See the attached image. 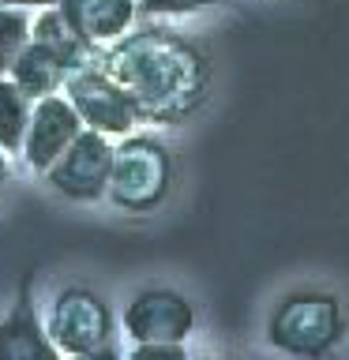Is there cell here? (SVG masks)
<instances>
[{"instance_id":"cell-12","label":"cell","mask_w":349,"mask_h":360,"mask_svg":"<svg viewBox=\"0 0 349 360\" xmlns=\"http://www.w3.org/2000/svg\"><path fill=\"white\" fill-rule=\"evenodd\" d=\"M30 38H34V41H42L45 49H53L68 68H72V72H75V68L94 64V56H98L94 49H87V45L75 38V30L68 27L64 15H61L56 8H42L38 15L30 19Z\"/></svg>"},{"instance_id":"cell-2","label":"cell","mask_w":349,"mask_h":360,"mask_svg":"<svg viewBox=\"0 0 349 360\" xmlns=\"http://www.w3.org/2000/svg\"><path fill=\"white\" fill-rule=\"evenodd\" d=\"M267 338L278 353L297 360H323L331 356L338 342L345 338V308L334 292L304 289L289 292L286 300L270 311Z\"/></svg>"},{"instance_id":"cell-5","label":"cell","mask_w":349,"mask_h":360,"mask_svg":"<svg viewBox=\"0 0 349 360\" xmlns=\"http://www.w3.org/2000/svg\"><path fill=\"white\" fill-rule=\"evenodd\" d=\"M45 334L61 356L113 342V311L109 304L87 285H68L53 297L45 315Z\"/></svg>"},{"instance_id":"cell-1","label":"cell","mask_w":349,"mask_h":360,"mask_svg":"<svg viewBox=\"0 0 349 360\" xmlns=\"http://www.w3.org/2000/svg\"><path fill=\"white\" fill-rule=\"evenodd\" d=\"M109 79L128 90L143 120L184 124L210 94V56L199 41L165 27L128 30L94 56Z\"/></svg>"},{"instance_id":"cell-14","label":"cell","mask_w":349,"mask_h":360,"mask_svg":"<svg viewBox=\"0 0 349 360\" xmlns=\"http://www.w3.org/2000/svg\"><path fill=\"white\" fill-rule=\"evenodd\" d=\"M30 41V11L0 4V75H8L11 60Z\"/></svg>"},{"instance_id":"cell-18","label":"cell","mask_w":349,"mask_h":360,"mask_svg":"<svg viewBox=\"0 0 349 360\" xmlns=\"http://www.w3.org/2000/svg\"><path fill=\"white\" fill-rule=\"evenodd\" d=\"M0 4H8V8H27V11L38 8V11H42V8H56L61 0H0Z\"/></svg>"},{"instance_id":"cell-19","label":"cell","mask_w":349,"mask_h":360,"mask_svg":"<svg viewBox=\"0 0 349 360\" xmlns=\"http://www.w3.org/2000/svg\"><path fill=\"white\" fill-rule=\"evenodd\" d=\"M4 184H8V154L0 150V188H4Z\"/></svg>"},{"instance_id":"cell-3","label":"cell","mask_w":349,"mask_h":360,"mask_svg":"<svg viewBox=\"0 0 349 360\" xmlns=\"http://www.w3.org/2000/svg\"><path fill=\"white\" fill-rule=\"evenodd\" d=\"M169 188H173V154L165 143L151 135H124L113 143V169H109V191L106 195L120 210L146 214L162 207Z\"/></svg>"},{"instance_id":"cell-16","label":"cell","mask_w":349,"mask_h":360,"mask_svg":"<svg viewBox=\"0 0 349 360\" xmlns=\"http://www.w3.org/2000/svg\"><path fill=\"white\" fill-rule=\"evenodd\" d=\"M214 0H135L139 15H191V11L210 8Z\"/></svg>"},{"instance_id":"cell-9","label":"cell","mask_w":349,"mask_h":360,"mask_svg":"<svg viewBox=\"0 0 349 360\" xmlns=\"http://www.w3.org/2000/svg\"><path fill=\"white\" fill-rule=\"evenodd\" d=\"M56 11L75 30V38L94 53L117 41L120 34H128L135 27V15H139L135 0H61Z\"/></svg>"},{"instance_id":"cell-10","label":"cell","mask_w":349,"mask_h":360,"mask_svg":"<svg viewBox=\"0 0 349 360\" xmlns=\"http://www.w3.org/2000/svg\"><path fill=\"white\" fill-rule=\"evenodd\" d=\"M0 360H64L49 342L30 297V278H23L11 311L0 319Z\"/></svg>"},{"instance_id":"cell-6","label":"cell","mask_w":349,"mask_h":360,"mask_svg":"<svg viewBox=\"0 0 349 360\" xmlns=\"http://www.w3.org/2000/svg\"><path fill=\"white\" fill-rule=\"evenodd\" d=\"M109 169H113V139L83 128L42 176L56 195L72 202H94L109 191Z\"/></svg>"},{"instance_id":"cell-15","label":"cell","mask_w":349,"mask_h":360,"mask_svg":"<svg viewBox=\"0 0 349 360\" xmlns=\"http://www.w3.org/2000/svg\"><path fill=\"white\" fill-rule=\"evenodd\" d=\"M124 360H191L184 342H132Z\"/></svg>"},{"instance_id":"cell-13","label":"cell","mask_w":349,"mask_h":360,"mask_svg":"<svg viewBox=\"0 0 349 360\" xmlns=\"http://www.w3.org/2000/svg\"><path fill=\"white\" fill-rule=\"evenodd\" d=\"M27 117H30V101L19 94L8 75H0V150L4 154H19Z\"/></svg>"},{"instance_id":"cell-4","label":"cell","mask_w":349,"mask_h":360,"mask_svg":"<svg viewBox=\"0 0 349 360\" xmlns=\"http://www.w3.org/2000/svg\"><path fill=\"white\" fill-rule=\"evenodd\" d=\"M61 94L72 101V109L79 112L83 128L106 135V139H124V135H132L135 124L143 120L135 98L117 83V79H109L98 64L68 72Z\"/></svg>"},{"instance_id":"cell-11","label":"cell","mask_w":349,"mask_h":360,"mask_svg":"<svg viewBox=\"0 0 349 360\" xmlns=\"http://www.w3.org/2000/svg\"><path fill=\"white\" fill-rule=\"evenodd\" d=\"M68 72H72V68H68L53 49H45L42 41L30 38V41L19 49L15 60H11L8 79L15 83V90H19L27 101H38V98H45V94H56V90L64 86Z\"/></svg>"},{"instance_id":"cell-8","label":"cell","mask_w":349,"mask_h":360,"mask_svg":"<svg viewBox=\"0 0 349 360\" xmlns=\"http://www.w3.org/2000/svg\"><path fill=\"white\" fill-rule=\"evenodd\" d=\"M79 131H83V120H79V112L72 109V101H68L61 90H56V94H45L38 101H30V117H27V131H23L19 154L34 173H45Z\"/></svg>"},{"instance_id":"cell-20","label":"cell","mask_w":349,"mask_h":360,"mask_svg":"<svg viewBox=\"0 0 349 360\" xmlns=\"http://www.w3.org/2000/svg\"><path fill=\"white\" fill-rule=\"evenodd\" d=\"M196 360H214V356H196Z\"/></svg>"},{"instance_id":"cell-7","label":"cell","mask_w":349,"mask_h":360,"mask_svg":"<svg viewBox=\"0 0 349 360\" xmlns=\"http://www.w3.org/2000/svg\"><path fill=\"white\" fill-rule=\"evenodd\" d=\"M199 311L177 289H143L124 304L120 326L132 342H188Z\"/></svg>"},{"instance_id":"cell-17","label":"cell","mask_w":349,"mask_h":360,"mask_svg":"<svg viewBox=\"0 0 349 360\" xmlns=\"http://www.w3.org/2000/svg\"><path fill=\"white\" fill-rule=\"evenodd\" d=\"M64 360H124L117 353V345L106 342V345H94V349H83V353H72V356H64Z\"/></svg>"}]
</instances>
